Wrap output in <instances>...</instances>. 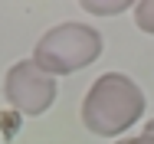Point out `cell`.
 I'll return each mask as SVG.
<instances>
[{"label": "cell", "mask_w": 154, "mask_h": 144, "mask_svg": "<svg viewBox=\"0 0 154 144\" xmlns=\"http://www.w3.org/2000/svg\"><path fill=\"white\" fill-rule=\"evenodd\" d=\"M56 92H59L56 79L46 75L33 59L13 62L7 69V75H3V95H7L10 108L20 118L23 115L36 118V115H43V112H49L53 102H56Z\"/></svg>", "instance_id": "3957f363"}, {"label": "cell", "mask_w": 154, "mask_h": 144, "mask_svg": "<svg viewBox=\"0 0 154 144\" xmlns=\"http://www.w3.org/2000/svg\"><path fill=\"white\" fill-rule=\"evenodd\" d=\"M102 33L92 29L89 23L66 20L49 26L33 46V62L46 75H72L79 69H89L95 59L102 56Z\"/></svg>", "instance_id": "7a4b0ae2"}, {"label": "cell", "mask_w": 154, "mask_h": 144, "mask_svg": "<svg viewBox=\"0 0 154 144\" xmlns=\"http://www.w3.org/2000/svg\"><path fill=\"white\" fill-rule=\"evenodd\" d=\"M128 7H134V3H128V0H85L82 3V10H89L92 17H115Z\"/></svg>", "instance_id": "277c9868"}, {"label": "cell", "mask_w": 154, "mask_h": 144, "mask_svg": "<svg viewBox=\"0 0 154 144\" xmlns=\"http://www.w3.org/2000/svg\"><path fill=\"white\" fill-rule=\"evenodd\" d=\"M144 134H151V138H154V118L148 121V128H144Z\"/></svg>", "instance_id": "52a82bcc"}, {"label": "cell", "mask_w": 154, "mask_h": 144, "mask_svg": "<svg viewBox=\"0 0 154 144\" xmlns=\"http://www.w3.org/2000/svg\"><path fill=\"white\" fill-rule=\"evenodd\" d=\"M144 115V92L125 72L98 75L82 98V124L98 138H118Z\"/></svg>", "instance_id": "6da1fadb"}, {"label": "cell", "mask_w": 154, "mask_h": 144, "mask_svg": "<svg viewBox=\"0 0 154 144\" xmlns=\"http://www.w3.org/2000/svg\"><path fill=\"white\" fill-rule=\"evenodd\" d=\"M115 144H154L151 134H138V138H122V141H115Z\"/></svg>", "instance_id": "8992f818"}, {"label": "cell", "mask_w": 154, "mask_h": 144, "mask_svg": "<svg viewBox=\"0 0 154 144\" xmlns=\"http://www.w3.org/2000/svg\"><path fill=\"white\" fill-rule=\"evenodd\" d=\"M134 23L144 29V33H151V36H154V0H141V3H134Z\"/></svg>", "instance_id": "5b68a950"}]
</instances>
